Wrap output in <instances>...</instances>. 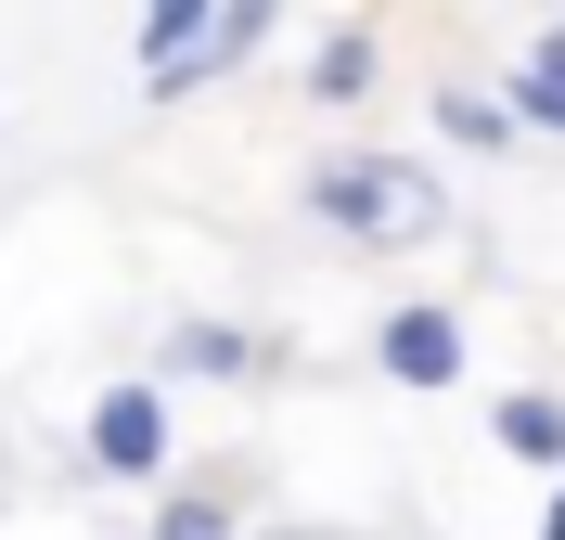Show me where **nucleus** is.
I'll return each mask as SVG.
<instances>
[{"instance_id":"f257e3e1","label":"nucleus","mask_w":565,"mask_h":540,"mask_svg":"<svg viewBox=\"0 0 565 540\" xmlns=\"http://www.w3.org/2000/svg\"><path fill=\"white\" fill-rule=\"evenodd\" d=\"M309 219L348 232V245H424L437 232V180L412 155H334V168H309Z\"/></svg>"},{"instance_id":"f03ea898","label":"nucleus","mask_w":565,"mask_h":540,"mask_svg":"<svg viewBox=\"0 0 565 540\" xmlns=\"http://www.w3.org/2000/svg\"><path fill=\"white\" fill-rule=\"evenodd\" d=\"M90 464L104 476H154L168 464V399L154 387H104L90 399Z\"/></svg>"},{"instance_id":"7ed1b4c3","label":"nucleus","mask_w":565,"mask_h":540,"mask_svg":"<svg viewBox=\"0 0 565 540\" xmlns=\"http://www.w3.org/2000/svg\"><path fill=\"white\" fill-rule=\"evenodd\" d=\"M373 360H386L398 387H450V373H462V322L412 296V309H386V335H373Z\"/></svg>"},{"instance_id":"20e7f679","label":"nucleus","mask_w":565,"mask_h":540,"mask_svg":"<svg viewBox=\"0 0 565 540\" xmlns=\"http://www.w3.org/2000/svg\"><path fill=\"white\" fill-rule=\"evenodd\" d=\"M270 27H282V0H218V27L193 39V52H180V65L154 77V91H206V77H232V65H245V52H257Z\"/></svg>"},{"instance_id":"39448f33","label":"nucleus","mask_w":565,"mask_h":540,"mask_svg":"<svg viewBox=\"0 0 565 540\" xmlns=\"http://www.w3.org/2000/svg\"><path fill=\"white\" fill-rule=\"evenodd\" d=\"M489 437H501V451H514V464H565V399H501V412H489Z\"/></svg>"},{"instance_id":"423d86ee","label":"nucleus","mask_w":565,"mask_h":540,"mask_svg":"<svg viewBox=\"0 0 565 540\" xmlns=\"http://www.w3.org/2000/svg\"><path fill=\"white\" fill-rule=\"evenodd\" d=\"M206 27H218V0H141V77H168Z\"/></svg>"},{"instance_id":"0eeeda50","label":"nucleus","mask_w":565,"mask_h":540,"mask_svg":"<svg viewBox=\"0 0 565 540\" xmlns=\"http://www.w3.org/2000/svg\"><path fill=\"white\" fill-rule=\"evenodd\" d=\"M360 91H373V39L334 27V39L309 52V104H360Z\"/></svg>"},{"instance_id":"6e6552de","label":"nucleus","mask_w":565,"mask_h":540,"mask_svg":"<svg viewBox=\"0 0 565 540\" xmlns=\"http://www.w3.org/2000/svg\"><path fill=\"white\" fill-rule=\"evenodd\" d=\"M514 116H527V129H565V27L514 65Z\"/></svg>"},{"instance_id":"1a4fd4ad","label":"nucleus","mask_w":565,"mask_h":540,"mask_svg":"<svg viewBox=\"0 0 565 540\" xmlns=\"http://www.w3.org/2000/svg\"><path fill=\"white\" fill-rule=\"evenodd\" d=\"M180 373H257V335H232V322H180Z\"/></svg>"},{"instance_id":"9d476101","label":"nucleus","mask_w":565,"mask_h":540,"mask_svg":"<svg viewBox=\"0 0 565 540\" xmlns=\"http://www.w3.org/2000/svg\"><path fill=\"white\" fill-rule=\"evenodd\" d=\"M437 116H450V142H476V155H489V142H514V129H527V116H514V104H476V91H437Z\"/></svg>"},{"instance_id":"9b49d317","label":"nucleus","mask_w":565,"mask_h":540,"mask_svg":"<svg viewBox=\"0 0 565 540\" xmlns=\"http://www.w3.org/2000/svg\"><path fill=\"white\" fill-rule=\"evenodd\" d=\"M154 540H232V502H218V489H193V502L154 515Z\"/></svg>"},{"instance_id":"f8f14e48","label":"nucleus","mask_w":565,"mask_h":540,"mask_svg":"<svg viewBox=\"0 0 565 540\" xmlns=\"http://www.w3.org/2000/svg\"><path fill=\"white\" fill-rule=\"evenodd\" d=\"M540 540H565V502H553V515H540Z\"/></svg>"},{"instance_id":"ddd939ff","label":"nucleus","mask_w":565,"mask_h":540,"mask_svg":"<svg viewBox=\"0 0 565 540\" xmlns=\"http://www.w3.org/2000/svg\"><path fill=\"white\" fill-rule=\"evenodd\" d=\"M270 540H296V528H270Z\"/></svg>"}]
</instances>
